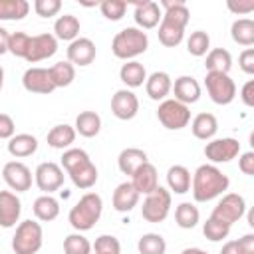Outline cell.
Segmentation results:
<instances>
[{"mask_svg":"<svg viewBox=\"0 0 254 254\" xmlns=\"http://www.w3.org/2000/svg\"><path fill=\"white\" fill-rule=\"evenodd\" d=\"M64 169L58 163H40L36 173H34V181L38 185L40 190H44L46 194H52L54 190H58L64 185Z\"/></svg>","mask_w":254,"mask_h":254,"instance_id":"8fae6325","label":"cell"},{"mask_svg":"<svg viewBox=\"0 0 254 254\" xmlns=\"http://www.w3.org/2000/svg\"><path fill=\"white\" fill-rule=\"evenodd\" d=\"M111 111L117 119L121 121H129L137 115L139 111V99L131 89H119L115 91V95L111 97Z\"/></svg>","mask_w":254,"mask_h":254,"instance_id":"2e32d148","label":"cell"},{"mask_svg":"<svg viewBox=\"0 0 254 254\" xmlns=\"http://www.w3.org/2000/svg\"><path fill=\"white\" fill-rule=\"evenodd\" d=\"M238 246L242 254H254V234H244L242 238H238Z\"/></svg>","mask_w":254,"mask_h":254,"instance_id":"816d5d0a","label":"cell"},{"mask_svg":"<svg viewBox=\"0 0 254 254\" xmlns=\"http://www.w3.org/2000/svg\"><path fill=\"white\" fill-rule=\"evenodd\" d=\"M204 85H206V91H208L210 99L216 105H228L236 97V83L228 73L206 71Z\"/></svg>","mask_w":254,"mask_h":254,"instance_id":"ba28073f","label":"cell"},{"mask_svg":"<svg viewBox=\"0 0 254 254\" xmlns=\"http://www.w3.org/2000/svg\"><path fill=\"white\" fill-rule=\"evenodd\" d=\"M2 177H4L6 185L16 192H26L32 187V171L20 161L6 163L2 169Z\"/></svg>","mask_w":254,"mask_h":254,"instance_id":"4fadbf2b","label":"cell"},{"mask_svg":"<svg viewBox=\"0 0 254 254\" xmlns=\"http://www.w3.org/2000/svg\"><path fill=\"white\" fill-rule=\"evenodd\" d=\"M208 71H218V73H228L232 67V56L228 50L224 48H214L206 54V62H204Z\"/></svg>","mask_w":254,"mask_h":254,"instance_id":"836d02e7","label":"cell"},{"mask_svg":"<svg viewBox=\"0 0 254 254\" xmlns=\"http://www.w3.org/2000/svg\"><path fill=\"white\" fill-rule=\"evenodd\" d=\"M62 167L77 189H91L97 183V169L83 149H67L62 155Z\"/></svg>","mask_w":254,"mask_h":254,"instance_id":"3957f363","label":"cell"},{"mask_svg":"<svg viewBox=\"0 0 254 254\" xmlns=\"http://www.w3.org/2000/svg\"><path fill=\"white\" fill-rule=\"evenodd\" d=\"M220 254H242V250H240V246H238V240H230V242H226V244L222 246Z\"/></svg>","mask_w":254,"mask_h":254,"instance_id":"f5cc1de1","label":"cell"},{"mask_svg":"<svg viewBox=\"0 0 254 254\" xmlns=\"http://www.w3.org/2000/svg\"><path fill=\"white\" fill-rule=\"evenodd\" d=\"M139 254H165L167 252V242L161 234L157 232H147L139 238L137 242Z\"/></svg>","mask_w":254,"mask_h":254,"instance_id":"8d00e7d4","label":"cell"},{"mask_svg":"<svg viewBox=\"0 0 254 254\" xmlns=\"http://www.w3.org/2000/svg\"><path fill=\"white\" fill-rule=\"evenodd\" d=\"M159 6L165 8V14L161 18V26H159V42L167 48H175L183 42L185 36V28L189 24L190 12L185 6V2L181 0H163Z\"/></svg>","mask_w":254,"mask_h":254,"instance_id":"6da1fadb","label":"cell"},{"mask_svg":"<svg viewBox=\"0 0 254 254\" xmlns=\"http://www.w3.org/2000/svg\"><path fill=\"white\" fill-rule=\"evenodd\" d=\"M190 129H192V135H194L196 139L208 141V139H212V137L216 135V131H218V121H216V117H214L212 113H198V115L192 119Z\"/></svg>","mask_w":254,"mask_h":254,"instance_id":"484cf974","label":"cell"},{"mask_svg":"<svg viewBox=\"0 0 254 254\" xmlns=\"http://www.w3.org/2000/svg\"><path fill=\"white\" fill-rule=\"evenodd\" d=\"M99 10H101V14H103L107 20L117 22V20H121V18L125 16L127 2H123V0H105V2L99 4Z\"/></svg>","mask_w":254,"mask_h":254,"instance_id":"7bdbcfd3","label":"cell"},{"mask_svg":"<svg viewBox=\"0 0 254 254\" xmlns=\"http://www.w3.org/2000/svg\"><path fill=\"white\" fill-rule=\"evenodd\" d=\"M167 185L177 194L189 192L190 190V173H189V169L183 167V165H173L167 171Z\"/></svg>","mask_w":254,"mask_h":254,"instance_id":"83f0119b","label":"cell"},{"mask_svg":"<svg viewBox=\"0 0 254 254\" xmlns=\"http://www.w3.org/2000/svg\"><path fill=\"white\" fill-rule=\"evenodd\" d=\"M75 133H79L81 137H95L101 131V117L95 111H81L75 117Z\"/></svg>","mask_w":254,"mask_h":254,"instance_id":"f546056e","label":"cell"},{"mask_svg":"<svg viewBox=\"0 0 254 254\" xmlns=\"http://www.w3.org/2000/svg\"><path fill=\"white\" fill-rule=\"evenodd\" d=\"M32 210H34V214H36L38 220H42V222H52V220H56L58 214H60V202H58L52 194H42V196H38V198L34 200Z\"/></svg>","mask_w":254,"mask_h":254,"instance_id":"4316f807","label":"cell"},{"mask_svg":"<svg viewBox=\"0 0 254 254\" xmlns=\"http://www.w3.org/2000/svg\"><path fill=\"white\" fill-rule=\"evenodd\" d=\"M50 77L56 87H67L75 79V67L69 62H58L50 67Z\"/></svg>","mask_w":254,"mask_h":254,"instance_id":"74e56055","label":"cell"},{"mask_svg":"<svg viewBox=\"0 0 254 254\" xmlns=\"http://www.w3.org/2000/svg\"><path fill=\"white\" fill-rule=\"evenodd\" d=\"M58 52V40L54 34H38L30 38V50L26 56V62L38 64L42 60L52 58Z\"/></svg>","mask_w":254,"mask_h":254,"instance_id":"9a60e30c","label":"cell"},{"mask_svg":"<svg viewBox=\"0 0 254 254\" xmlns=\"http://www.w3.org/2000/svg\"><path fill=\"white\" fill-rule=\"evenodd\" d=\"M238 65H240V69H242L244 73H248V75L254 73V50H252V48H246V50L240 54Z\"/></svg>","mask_w":254,"mask_h":254,"instance_id":"bcb514c9","label":"cell"},{"mask_svg":"<svg viewBox=\"0 0 254 254\" xmlns=\"http://www.w3.org/2000/svg\"><path fill=\"white\" fill-rule=\"evenodd\" d=\"M44 244V230L36 220H24L16 226L12 236V250L16 254H36Z\"/></svg>","mask_w":254,"mask_h":254,"instance_id":"8992f818","label":"cell"},{"mask_svg":"<svg viewBox=\"0 0 254 254\" xmlns=\"http://www.w3.org/2000/svg\"><path fill=\"white\" fill-rule=\"evenodd\" d=\"M28 50H30V36L24 34V32H14L10 34L8 38V52L16 58H24L28 56Z\"/></svg>","mask_w":254,"mask_h":254,"instance_id":"60d3db41","label":"cell"},{"mask_svg":"<svg viewBox=\"0 0 254 254\" xmlns=\"http://www.w3.org/2000/svg\"><path fill=\"white\" fill-rule=\"evenodd\" d=\"M64 252L65 254H91V242L83 234L73 232V234L65 236V240H64Z\"/></svg>","mask_w":254,"mask_h":254,"instance_id":"f35d334b","label":"cell"},{"mask_svg":"<svg viewBox=\"0 0 254 254\" xmlns=\"http://www.w3.org/2000/svg\"><path fill=\"white\" fill-rule=\"evenodd\" d=\"M103 212V200L97 192H85L69 210V224L77 230V232H85L91 230L95 226V222L101 218Z\"/></svg>","mask_w":254,"mask_h":254,"instance_id":"277c9868","label":"cell"},{"mask_svg":"<svg viewBox=\"0 0 254 254\" xmlns=\"http://www.w3.org/2000/svg\"><path fill=\"white\" fill-rule=\"evenodd\" d=\"M208 48H210V38H208V34L202 32V30L192 32V34L189 36V40H187V50H189V54H192V56H196V58L204 56V54L208 52Z\"/></svg>","mask_w":254,"mask_h":254,"instance_id":"ab89813d","label":"cell"},{"mask_svg":"<svg viewBox=\"0 0 254 254\" xmlns=\"http://www.w3.org/2000/svg\"><path fill=\"white\" fill-rule=\"evenodd\" d=\"M157 117L165 129L179 131V129L189 125L190 111H189V105H185L177 99H163L159 109H157Z\"/></svg>","mask_w":254,"mask_h":254,"instance_id":"9c48e42d","label":"cell"},{"mask_svg":"<svg viewBox=\"0 0 254 254\" xmlns=\"http://www.w3.org/2000/svg\"><path fill=\"white\" fill-rule=\"evenodd\" d=\"M143 163H147V153L137 147H127L117 157V165L123 175H133Z\"/></svg>","mask_w":254,"mask_h":254,"instance_id":"cb8c5ba5","label":"cell"},{"mask_svg":"<svg viewBox=\"0 0 254 254\" xmlns=\"http://www.w3.org/2000/svg\"><path fill=\"white\" fill-rule=\"evenodd\" d=\"M54 36L56 40H65V42H73L79 34V20L73 14H64L56 20L54 24Z\"/></svg>","mask_w":254,"mask_h":254,"instance_id":"f1b7e54d","label":"cell"},{"mask_svg":"<svg viewBox=\"0 0 254 254\" xmlns=\"http://www.w3.org/2000/svg\"><path fill=\"white\" fill-rule=\"evenodd\" d=\"M240 153V143L238 139L232 137H222V139H212L210 143L204 145V157L212 163H228Z\"/></svg>","mask_w":254,"mask_h":254,"instance_id":"7c38bea8","label":"cell"},{"mask_svg":"<svg viewBox=\"0 0 254 254\" xmlns=\"http://www.w3.org/2000/svg\"><path fill=\"white\" fill-rule=\"evenodd\" d=\"M173 91H175V99L189 105V103H196L200 97V85L194 77L190 75H181L175 79L173 83Z\"/></svg>","mask_w":254,"mask_h":254,"instance_id":"7402d4cb","label":"cell"},{"mask_svg":"<svg viewBox=\"0 0 254 254\" xmlns=\"http://www.w3.org/2000/svg\"><path fill=\"white\" fill-rule=\"evenodd\" d=\"M30 12L26 0H0V20H22Z\"/></svg>","mask_w":254,"mask_h":254,"instance_id":"e575fe53","label":"cell"},{"mask_svg":"<svg viewBox=\"0 0 254 254\" xmlns=\"http://www.w3.org/2000/svg\"><path fill=\"white\" fill-rule=\"evenodd\" d=\"M171 210V190H167L165 187H157L153 192H149L143 200L141 206V216L147 222H163L169 216Z\"/></svg>","mask_w":254,"mask_h":254,"instance_id":"52a82bcc","label":"cell"},{"mask_svg":"<svg viewBox=\"0 0 254 254\" xmlns=\"http://www.w3.org/2000/svg\"><path fill=\"white\" fill-rule=\"evenodd\" d=\"M238 167H240V171H242L244 175L252 177V175H254V153H252V151L244 153V155L238 159Z\"/></svg>","mask_w":254,"mask_h":254,"instance_id":"c3c4849f","label":"cell"},{"mask_svg":"<svg viewBox=\"0 0 254 254\" xmlns=\"http://www.w3.org/2000/svg\"><path fill=\"white\" fill-rule=\"evenodd\" d=\"M133 18H135V24L139 30H151L159 24V20L163 18L161 14V6L157 2H139L135 4V12H133Z\"/></svg>","mask_w":254,"mask_h":254,"instance_id":"ffe728a7","label":"cell"},{"mask_svg":"<svg viewBox=\"0 0 254 254\" xmlns=\"http://www.w3.org/2000/svg\"><path fill=\"white\" fill-rule=\"evenodd\" d=\"M119 77H121V81H123L127 87H139V85H143V81L147 79V71H145L143 64L131 60V62H127V64L121 65Z\"/></svg>","mask_w":254,"mask_h":254,"instance_id":"1f68e13d","label":"cell"},{"mask_svg":"<svg viewBox=\"0 0 254 254\" xmlns=\"http://www.w3.org/2000/svg\"><path fill=\"white\" fill-rule=\"evenodd\" d=\"M149 48V38L147 32L131 26V28H123L121 32L115 34L113 42H111V52L115 58L119 60H127L131 62L133 58L145 54Z\"/></svg>","mask_w":254,"mask_h":254,"instance_id":"5b68a950","label":"cell"},{"mask_svg":"<svg viewBox=\"0 0 254 254\" xmlns=\"http://www.w3.org/2000/svg\"><path fill=\"white\" fill-rule=\"evenodd\" d=\"M46 139H48V145L54 149H67L75 141V129L67 123H62V125L52 127Z\"/></svg>","mask_w":254,"mask_h":254,"instance_id":"4dcf8cb0","label":"cell"},{"mask_svg":"<svg viewBox=\"0 0 254 254\" xmlns=\"http://www.w3.org/2000/svg\"><path fill=\"white\" fill-rule=\"evenodd\" d=\"M230 36L236 44L250 48L254 44V22L250 18H238L232 22L230 28Z\"/></svg>","mask_w":254,"mask_h":254,"instance_id":"d6a6232c","label":"cell"},{"mask_svg":"<svg viewBox=\"0 0 254 254\" xmlns=\"http://www.w3.org/2000/svg\"><path fill=\"white\" fill-rule=\"evenodd\" d=\"M202 232H204V236H206L208 240L218 242V240H224V238L230 234V226L208 216L206 222H204V226H202Z\"/></svg>","mask_w":254,"mask_h":254,"instance_id":"b9f144b4","label":"cell"},{"mask_svg":"<svg viewBox=\"0 0 254 254\" xmlns=\"http://www.w3.org/2000/svg\"><path fill=\"white\" fill-rule=\"evenodd\" d=\"M16 131L14 119L8 113H0V139H12Z\"/></svg>","mask_w":254,"mask_h":254,"instance_id":"7dc6e473","label":"cell"},{"mask_svg":"<svg viewBox=\"0 0 254 254\" xmlns=\"http://www.w3.org/2000/svg\"><path fill=\"white\" fill-rule=\"evenodd\" d=\"M22 85L26 91L30 93H42V95H48L56 89L52 77H50V69L46 67H30L24 71L22 75Z\"/></svg>","mask_w":254,"mask_h":254,"instance_id":"5bb4252c","label":"cell"},{"mask_svg":"<svg viewBox=\"0 0 254 254\" xmlns=\"http://www.w3.org/2000/svg\"><path fill=\"white\" fill-rule=\"evenodd\" d=\"M95 60V44L89 38H75L67 46V62L71 65H89Z\"/></svg>","mask_w":254,"mask_h":254,"instance_id":"ac0fdd59","label":"cell"},{"mask_svg":"<svg viewBox=\"0 0 254 254\" xmlns=\"http://www.w3.org/2000/svg\"><path fill=\"white\" fill-rule=\"evenodd\" d=\"M145 89H147V95L153 101H163L171 93V89H173L171 75L167 71H153L145 79Z\"/></svg>","mask_w":254,"mask_h":254,"instance_id":"44dd1931","label":"cell"},{"mask_svg":"<svg viewBox=\"0 0 254 254\" xmlns=\"http://www.w3.org/2000/svg\"><path fill=\"white\" fill-rule=\"evenodd\" d=\"M131 185L135 187V190L139 194H149L159 187V177H157V169L155 165H151L149 161L143 163L133 175H131Z\"/></svg>","mask_w":254,"mask_h":254,"instance_id":"d6986e66","label":"cell"},{"mask_svg":"<svg viewBox=\"0 0 254 254\" xmlns=\"http://www.w3.org/2000/svg\"><path fill=\"white\" fill-rule=\"evenodd\" d=\"M38 149V139L30 133H20V135H14L10 141H8V153L16 159H22V157H30L34 155Z\"/></svg>","mask_w":254,"mask_h":254,"instance_id":"d4e9b609","label":"cell"},{"mask_svg":"<svg viewBox=\"0 0 254 254\" xmlns=\"http://www.w3.org/2000/svg\"><path fill=\"white\" fill-rule=\"evenodd\" d=\"M34 10L42 18H52L62 10V2L60 0H36L34 2Z\"/></svg>","mask_w":254,"mask_h":254,"instance_id":"f6af8a7d","label":"cell"},{"mask_svg":"<svg viewBox=\"0 0 254 254\" xmlns=\"http://www.w3.org/2000/svg\"><path fill=\"white\" fill-rule=\"evenodd\" d=\"M230 185V179L214 165H200L192 175V196L196 202H208L220 196Z\"/></svg>","mask_w":254,"mask_h":254,"instance_id":"7a4b0ae2","label":"cell"},{"mask_svg":"<svg viewBox=\"0 0 254 254\" xmlns=\"http://www.w3.org/2000/svg\"><path fill=\"white\" fill-rule=\"evenodd\" d=\"M95 254H121V244L115 236L109 234H101L95 240Z\"/></svg>","mask_w":254,"mask_h":254,"instance_id":"ee69618b","label":"cell"},{"mask_svg":"<svg viewBox=\"0 0 254 254\" xmlns=\"http://www.w3.org/2000/svg\"><path fill=\"white\" fill-rule=\"evenodd\" d=\"M22 214V202L20 198L10 190H0V226L12 228L20 220Z\"/></svg>","mask_w":254,"mask_h":254,"instance_id":"e0dca14e","label":"cell"},{"mask_svg":"<svg viewBox=\"0 0 254 254\" xmlns=\"http://www.w3.org/2000/svg\"><path fill=\"white\" fill-rule=\"evenodd\" d=\"M240 97H242L244 105H248V107L254 105V81H252V79H248V81L244 83V87H242V91H240Z\"/></svg>","mask_w":254,"mask_h":254,"instance_id":"f907efd6","label":"cell"},{"mask_svg":"<svg viewBox=\"0 0 254 254\" xmlns=\"http://www.w3.org/2000/svg\"><path fill=\"white\" fill-rule=\"evenodd\" d=\"M139 192L135 190V187L127 181V183H121L117 185V189L113 190V208L117 212H129L137 206L139 202Z\"/></svg>","mask_w":254,"mask_h":254,"instance_id":"603a6c76","label":"cell"},{"mask_svg":"<svg viewBox=\"0 0 254 254\" xmlns=\"http://www.w3.org/2000/svg\"><path fill=\"white\" fill-rule=\"evenodd\" d=\"M198 218H200V212L192 202H181L177 206V210H175V220L185 230L194 228L198 224Z\"/></svg>","mask_w":254,"mask_h":254,"instance_id":"d590c367","label":"cell"},{"mask_svg":"<svg viewBox=\"0 0 254 254\" xmlns=\"http://www.w3.org/2000/svg\"><path fill=\"white\" fill-rule=\"evenodd\" d=\"M181 254H208V252L202 250V248H185Z\"/></svg>","mask_w":254,"mask_h":254,"instance_id":"11a10c76","label":"cell"},{"mask_svg":"<svg viewBox=\"0 0 254 254\" xmlns=\"http://www.w3.org/2000/svg\"><path fill=\"white\" fill-rule=\"evenodd\" d=\"M8 38H10V34H8V30L0 26V56L8 52Z\"/></svg>","mask_w":254,"mask_h":254,"instance_id":"db71d44e","label":"cell"},{"mask_svg":"<svg viewBox=\"0 0 254 254\" xmlns=\"http://www.w3.org/2000/svg\"><path fill=\"white\" fill-rule=\"evenodd\" d=\"M246 212V200L242 194L238 192H228L220 198V202L214 206L210 218L218 220V222H224L228 226H232L236 220H240Z\"/></svg>","mask_w":254,"mask_h":254,"instance_id":"30bf717a","label":"cell"},{"mask_svg":"<svg viewBox=\"0 0 254 254\" xmlns=\"http://www.w3.org/2000/svg\"><path fill=\"white\" fill-rule=\"evenodd\" d=\"M2 85H4V69L0 65V91H2Z\"/></svg>","mask_w":254,"mask_h":254,"instance_id":"9f6ffc18","label":"cell"},{"mask_svg":"<svg viewBox=\"0 0 254 254\" xmlns=\"http://www.w3.org/2000/svg\"><path fill=\"white\" fill-rule=\"evenodd\" d=\"M226 6H228V10L234 12V14H248V12L254 10V0H246V2H238V4L230 0Z\"/></svg>","mask_w":254,"mask_h":254,"instance_id":"681fc988","label":"cell"}]
</instances>
